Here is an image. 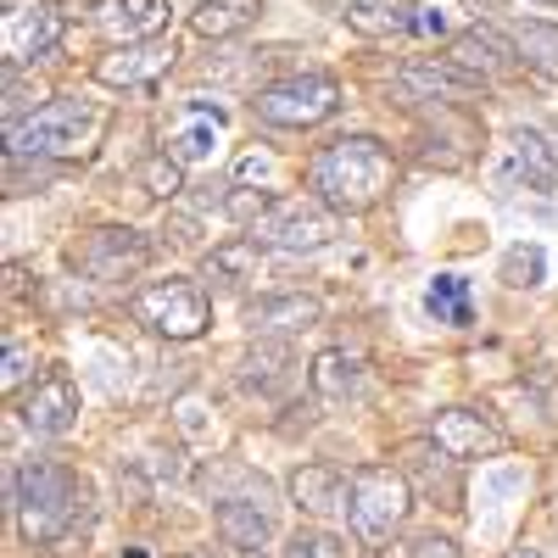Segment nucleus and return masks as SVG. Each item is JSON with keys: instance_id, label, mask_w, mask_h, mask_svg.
Wrapping results in <instances>:
<instances>
[{"instance_id": "obj_1", "label": "nucleus", "mask_w": 558, "mask_h": 558, "mask_svg": "<svg viewBox=\"0 0 558 558\" xmlns=\"http://www.w3.org/2000/svg\"><path fill=\"white\" fill-rule=\"evenodd\" d=\"M391 179H397V157L380 146L375 134L330 140V146L313 151V162H307V191H313L324 207L347 213V218L380 207L386 191H391Z\"/></svg>"}, {"instance_id": "obj_2", "label": "nucleus", "mask_w": 558, "mask_h": 558, "mask_svg": "<svg viewBox=\"0 0 558 558\" xmlns=\"http://www.w3.org/2000/svg\"><path fill=\"white\" fill-rule=\"evenodd\" d=\"M12 508H17V531L28 547H57L84 520V481L68 463L34 458L12 481Z\"/></svg>"}, {"instance_id": "obj_3", "label": "nucleus", "mask_w": 558, "mask_h": 558, "mask_svg": "<svg viewBox=\"0 0 558 558\" xmlns=\"http://www.w3.org/2000/svg\"><path fill=\"white\" fill-rule=\"evenodd\" d=\"M96 129H101L96 107H84L78 96H51L45 107H34L23 123L7 129V157L12 162H28V157H78Z\"/></svg>"}, {"instance_id": "obj_4", "label": "nucleus", "mask_w": 558, "mask_h": 558, "mask_svg": "<svg viewBox=\"0 0 558 558\" xmlns=\"http://www.w3.org/2000/svg\"><path fill=\"white\" fill-rule=\"evenodd\" d=\"M413 514V486L391 463H357L347 486V520L363 542H386L408 525Z\"/></svg>"}, {"instance_id": "obj_5", "label": "nucleus", "mask_w": 558, "mask_h": 558, "mask_svg": "<svg viewBox=\"0 0 558 558\" xmlns=\"http://www.w3.org/2000/svg\"><path fill=\"white\" fill-rule=\"evenodd\" d=\"M129 313L146 324V330L168 336V341H196L207 336L213 324V302L202 286H191V279H157V286H140L129 296Z\"/></svg>"}, {"instance_id": "obj_6", "label": "nucleus", "mask_w": 558, "mask_h": 558, "mask_svg": "<svg viewBox=\"0 0 558 558\" xmlns=\"http://www.w3.org/2000/svg\"><path fill=\"white\" fill-rule=\"evenodd\" d=\"M336 207H324L318 196H279L268 213L252 223V241L274 252H324L336 241Z\"/></svg>"}, {"instance_id": "obj_7", "label": "nucleus", "mask_w": 558, "mask_h": 558, "mask_svg": "<svg viewBox=\"0 0 558 558\" xmlns=\"http://www.w3.org/2000/svg\"><path fill=\"white\" fill-rule=\"evenodd\" d=\"M257 118L268 129H313L324 118H336L341 107V84L330 73H291V78H279L268 89H257Z\"/></svg>"}, {"instance_id": "obj_8", "label": "nucleus", "mask_w": 558, "mask_h": 558, "mask_svg": "<svg viewBox=\"0 0 558 558\" xmlns=\"http://www.w3.org/2000/svg\"><path fill=\"white\" fill-rule=\"evenodd\" d=\"M57 39H62V12L51 0H0V62H7V73L51 57Z\"/></svg>"}, {"instance_id": "obj_9", "label": "nucleus", "mask_w": 558, "mask_h": 558, "mask_svg": "<svg viewBox=\"0 0 558 558\" xmlns=\"http://www.w3.org/2000/svg\"><path fill=\"white\" fill-rule=\"evenodd\" d=\"M173 68V39L168 34H151V39H129V45H112V51L96 62V78L107 89H157Z\"/></svg>"}, {"instance_id": "obj_10", "label": "nucleus", "mask_w": 558, "mask_h": 558, "mask_svg": "<svg viewBox=\"0 0 558 558\" xmlns=\"http://www.w3.org/2000/svg\"><path fill=\"white\" fill-rule=\"evenodd\" d=\"M430 447L447 452L452 463H470V458H492L508 447V436L492 425L481 408H441L430 418Z\"/></svg>"}, {"instance_id": "obj_11", "label": "nucleus", "mask_w": 558, "mask_h": 558, "mask_svg": "<svg viewBox=\"0 0 558 558\" xmlns=\"http://www.w3.org/2000/svg\"><path fill=\"white\" fill-rule=\"evenodd\" d=\"M73 257L89 279H134L151 263V241L134 235V229H89Z\"/></svg>"}, {"instance_id": "obj_12", "label": "nucleus", "mask_w": 558, "mask_h": 558, "mask_svg": "<svg viewBox=\"0 0 558 558\" xmlns=\"http://www.w3.org/2000/svg\"><path fill=\"white\" fill-rule=\"evenodd\" d=\"M486 84H492V78L458 68L452 57H413V62H402V73H397V89H408V96H425V101H470V96H486Z\"/></svg>"}, {"instance_id": "obj_13", "label": "nucleus", "mask_w": 558, "mask_h": 558, "mask_svg": "<svg viewBox=\"0 0 558 558\" xmlns=\"http://www.w3.org/2000/svg\"><path fill=\"white\" fill-rule=\"evenodd\" d=\"M318 296H302V291H286V296H257L246 307V330L257 341H279V336H296V330H313L318 324Z\"/></svg>"}, {"instance_id": "obj_14", "label": "nucleus", "mask_w": 558, "mask_h": 558, "mask_svg": "<svg viewBox=\"0 0 558 558\" xmlns=\"http://www.w3.org/2000/svg\"><path fill=\"white\" fill-rule=\"evenodd\" d=\"M73 418H78V386L68 375H45L23 402V425L34 436H68Z\"/></svg>"}, {"instance_id": "obj_15", "label": "nucleus", "mask_w": 558, "mask_h": 558, "mask_svg": "<svg viewBox=\"0 0 558 558\" xmlns=\"http://www.w3.org/2000/svg\"><path fill=\"white\" fill-rule=\"evenodd\" d=\"M213 525L229 547H241V553H257L268 536H274V508L263 497H218L213 508Z\"/></svg>"}, {"instance_id": "obj_16", "label": "nucleus", "mask_w": 558, "mask_h": 558, "mask_svg": "<svg viewBox=\"0 0 558 558\" xmlns=\"http://www.w3.org/2000/svg\"><path fill=\"white\" fill-rule=\"evenodd\" d=\"M347 486H352V475H341L336 463H302V470H291V502L313 520H330L336 508H347Z\"/></svg>"}, {"instance_id": "obj_17", "label": "nucleus", "mask_w": 558, "mask_h": 558, "mask_svg": "<svg viewBox=\"0 0 558 558\" xmlns=\"http://www.w3.org/2000/svg\"><path fill=\"white\" fill-rule=\"evenodd\" d=\"M447 57L458 62V68H470V73H481V78H497V73H508L520 62V51L508 45L497 28H486V23H475V28H463L452 45H447Z\"/></svg>"}, {"instance_id": "obj_18", "label": "nucleus", "mask_w": 558, "mask_h": 558, "mask_svg": "<svg viewBox=\"0 0 558 558\" xmlns=\"http://www.w3.org/2000/svg\"><path fill=\"white\" fill-rule=\"evenodd\" d=\"M291 368H296V357H291V347H286V341H257V347L241 357L235 380H241V391L279 397V391L291 386Z\"/></svg>"}, {"instance_id": "obj_19", "label": "nucleus", "mask_w": 558, "mask_h": 558, "mask_svg": "<svg viewBox=\"0 0 558 558\" xmlns=\"http://www.w3.org/2000/svg\"><path fill=\"white\" fill-rule=\"evenodd\" d=\"M508 168H514V179H525L531 191H553L558 184V146L542 129H514V140H508Z\"/></svg>"}, {"instance_id": "obj_20", "label": "nucleus", "mask_w": 558, "mask_h": 558, "mask_svg": "<svg viewBox=\"0 0 558 558\" xmlns=\"http://www.w3.org/2000/svg\"><path fill=\"white\" fill-rule=\"evenodd\" d=\"M257 263H263V252H257L252 235H229V241H218L207 252L202 274L213 279L218 291H241V286H252V279H257Z\"/></svg>"}, {"instance_id": "obj_21", "label": "nucleus", "mask_w": 558, "mask_h": 558, "mask_svg": "<svg viewBox=\"0 0 558 558\" xmlns=\"http://www.w3.org/2000/svg\"><path fill=\"white\" fill-rule=\"evenodd\" d=\"M257 17H263V0H202V7L191 12V28L202 39H235Z\"/></svg>"}, {"instance_id": "obj_22", "label": "nucleus", "mask_w": 558, "mask_h": 558, "mask_svg": "<svg viewBox=\"0 0 558 558\" xmlns=\"http://www.w3.org/2000/svg\"><path fill=\"white\" fill-rule=\"evenodd\" d=\"M357 386H363V357H357V352L330 347V352L313 357V391H318L324 402H347Z\"/></svg>"}, {"instance_id": "obj_23", "label": "nucleus", "mask_w": 558, "mask_h": 558, "mask_svg": "<svg viewBox=\"0 0 558 558\" xmlns=\"http://www.w3.org/2000/svg\"><path fill=\"white\" fill-rule=\"evenodd\" d=\"M347 23L368 39H386V34H413L418 23V7L413 0H357V7H347Z\"/></svg>"}, {"instance_id": "obj_24", "label": "nucleus", "mask_w": 558, "mask_h": 558, "mask_svg": "<svg viewBox=\"0 0 558 558\" xmlns=\"http://www.w3.org/2000/svg\"><path fill=\"white\" fill-rule=\"evenodd\" d=\"M514 51H520V62L525 68H536L542 78H553L558 84V28L553 23H520L514 28Z\"/></svg>"}, {"instance_id": "obj_25", "label": "nucleus", "mask_w": 558, "mask_h": 558, "mask_svg": "<svg viewBox=\"0 0 558 558\" xmlns=\"http://www.w3.org/2000/svg\"><path fill=\"white\" fill-rule=\"evenodd\" d=\"M218 129H223V112H196L191 123H184V129L168 140V157H179V162H196V157H207Z\"/></svg>"}, {"instance_id": "obj_26", "label": "nucleus", "mask_w": 558, "mask_h": 558, "mask_svg": "<svg viewBox=\"0 0 558 558\" xmlns=\"http://www.w3.org/2000/svg\"><path fill=\"white\" fill-rule=\"evenodd\" d=\"M430 313L447 318V324H475V307H470V279L458 274H436L430 286Z\"/></svg>"}, {"instance_id": "obj_27", "label": "nucleus", "mask_w": 558, "mask_h": 558, "mask_svg": "<svg viewBox=\"0 0 558 558\" xmlns=\"http://www.w3.org/2000/svg\"><path fill=\"white\" fill-rule=\"evenodd\" d=\"M140 191L157 196V202H173V196L184 191V162H179V157H168V151L146 157V162H140Z\"/></svg>"}, {"instance_id": "obj_28", "label": "nucleus", "mask_w": 558, "mask_h": 558, "mask_svg": "<svg viewBox=\"0 0 558 558\" xmlns=\"http://www.w3.org/2000/svg\"><path fill=\"white\" fill-rule=\"evenodd\" d=\"M547 279V252L542 246H514L502 257V286H514V291H531Z\"/></svg>"}, {"instance_id": "obj_29", "label": "nucleus", "mask_w": 558, "mask_h": 558, "mask_svg": "<svg viewBox=\"0 0 558 558\" xmlns=\"http://www.w3.org/2000/svg\"><path fill=\"white\" fill-rule=\"evenodd\" d=\"M118 23L140 39H151L168 23V0H118Z\"/></svg>"}, {"instance_id": "obj_30", "label": "nucleus", "mask_w": 558, "mask_h": 558, "mask_svg": "<svg viewBox=\"0 0 558 558\" xmlns=\"http://www.w3.org/2000/svg\"><path fill=\"white\" fill-rule=\"evenodd\" d=\"M286 558H347V547L330 536V531H296Z\"/></svg>"}, {"instance_id": "obj_31", "label": "nucleus", "mask_w": 558, "mask_h": 558, "mask_svg": "<svg viewBox=\"0 0 558 558\" xmlns=\"http://www.w3.org/2000/svg\"><path fill=\"white\" fill-rule=\"evenodd\" d=\"M413 558H463V547L452 536H418L413 542Z\"/></svg>"}, {"instance_id": "obj_32", "label": "nucleus", "mask_w": 558, "mask_h": 558, "mask_svg": "<svg viewBox=\"0 0 558 558\" xmlns=\"http://www.w3.org/2000/svg\"><path fill=\"white\" fill-rule=\"evenodd\" d=\"M23 375H28V368H23V347H17V341H7V368H0V386L17 391V386H23Z\"/></svg>"}, {"instance_id": "obj_33", "label": "nucleus", "mask_w": 558, "mask_h": 558, "mask_svg": "<svg viewBox=\"0 0 558 558\" xmlns=\"http://www.w3.org/2000/svg\"><path fill=\"white\" fill-rule=\"evenodd\" d=\"M179 558H213V553H179Z\"/></svg>"}, {"instance_id": "obj_34", "label": "nucleus", "mask_w": 558, "mask_h": 558, "mask_svg": "<svg viewBox=\"0 0 558 558\" xmlns=\"http://www.w3.org/2000/svg\"><path fill=\"white\" fill-rule=\"evenodd\" d=\"M508 558H536V553H508Z\"/></svg>"}, {"instance_id": "obj_35", "label": "nucleus", "mask_w": 558, "mask_h": 558, "mask_svg": "<svg viewBox=\"0 0 558 558\" xmlns=\"http://www.w3.org/2000/svg\"><path fill=\"white\" fill-rule=\"evenodd\" d=\"M536 7H558V0H536Z\"/></svg>"}, {"instance_id": "obj_36", "label": "nucleus", "mask_w": 558, "mask_h": 558, "mask_svg": "<svg viewBox=\"0 0 558 558\" xmlns=\"http://www.w3.org/2000/svg\"><path fill=\"white\" fill-rule=\"evenodd\" d=\"M246 558H263V553H246Z\"/></svg>"}]
</instances>
